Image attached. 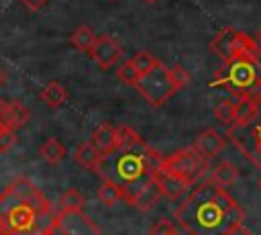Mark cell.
I'll use <instances>...</instances> for the list:
<instances>
[{"instance_id": "obj_24", "label": "cell", "mask_w": 261, "mask_h": 235, "mask_svg": "<svg viewBox=\"0 0 261 235\" xmlns=\"http://www.w3.org/2000/svg\"><path fill=\"white\" fill-rule=\"evenodd\" d=\"M139 69L135 67V63H133V59H126L124 63H120L118 65V69H116V78H118V82H122V84H126V86H135V82L139 80Z\"/></svg>"}, {"instance_id": "obj_8", "label": "cell", "mask_w": 261, "mask_h": 235, "mask_svg": "<svg viewBox=\"0 0 261 235\" xmlns=\"http://www.w3.org/2000/svg\"><path fill=\"white\" fill-rule=\"evenodd\" d=\"M49 235H100V231L84 210L59 208L53 215Z\"/></svg>"}, {"instance_id": "obj_12", "label": "cell", "mask_w": 261, "mask_h": 235, "mask_svg": "<svg viewBox=\"0 0 261 235\" xmlns=\"http://www.w3.org/2000/svg\"><path fill=\"white\" fill-rule=\"evenodd\" d=\"M0 119L4 123V127L8 129H18L29 121V108L18 102V100H10V102H2L0 108Z\"/></svg>"}, {"instance_id": "obj_21", "label": "cell", "mask_w": 261, "mask_h": 235, "mask_svg": "<svg viewBox=\"0 0 261 235\" xmlns=\"http://www.w3.org/2000/svg\"><path fill=\"white\" fill-rule=\"evenodd\" d=\"M96 39H98V35L94 33V29H92V27L82 25V27H77V29L73 31V35H71V45H73L77 51L90 53V49L94 47Z\"/></svg>"}, {"instance_id": "obj_32", "label": "cell", "mask_w": 261, "mask_h": 235, "mask_svg": "<svg viewBox=\"0 0 261 235\" xmlns=\"http://www.w3.org/2000/svg\"><path fill=\"white\" fill-rule=\"evenodd\" d=\"M2 129H4V123H2V119H0V131H2Z\"/></svg>"}, {"instance_id": "obj_30", "label": "cell", "mask_w": 261, "mask_h": 235, "mask_svg": "<svg viewBox=\"0 0 261 235\" xmlns=\"http://www.w3.org/2000/svg\"><path fill=\"white\" fill-rule=\"evenodd\" d=\"M255 41H257V43H259V47H261V29H259V31H257V35H255Z\"/></svg>"}, {"instance_id": "obj_10", "label": "cell", "mask_w": 261, "mask_h": 235, "mask_svg": "<svg viewBox=\"0 0 261 235\" xmlns=\"http://www.w3.org/2000/svg\"><path fill=\"white\" fill-rule=\"evenodd\" d=\"M224 145H226V139H224L218 131H214V129H204V131L194 139V143H192V147H194L198 153H202L206 159L216 157V155L224 149Z\"/></svg>"}, {"instance_id": "obj_7", "label": "cell", "mask_w": 261, "mask_h": 235, "mask_svg": "<svg viewBox=\"0 0 261 235\" xmlns=\"http://www.w3.org/2000/svg\"><path fill=\"white\" fill-rule=\"evenodd\" d=\"M161 168L169 170L171 174L179 176L181 180H186L190 186H194L196 182H200V178L208 172V159L198 153L192 145L186 147V149H179L175 151L173 155L169 157H163L161 159Z\"/></svg>"}, {"instance_id": "obj_13", "label": "cell", "mask_w": 261, "mask_h": 235, "mask_svg": "<svg viewBox=\"0 0 261 235\" xmlns=\"http://www.w3.org/2000/svg\"><path fill=\"white\" fill-rule=\"evenodd\" d=\"M94 145H96V149L102 153V155H108V153H112L116 147H118V137H116V127H112V125H100V127H96V131L92 133V139H90Z\"/></svg>"}, {"instance_id": "obj_1", "label": "cell", "mask_w": 261, "mask_h": 235, "mask_svg": "<svg viewBox=\"0 0 261 235\" xmlns=\"http://www.w3.org/2000/svg\"><path fill=\"white\" fill-rule=\"evenodd\" d=\"M243 219L241 204L210 178L196 182L175 206V221L188 235H230Z\"/></svg>"}, {"instance_id": "obj_9", "label": "cell", "mask_w": 261, "mask_h": 235, "mask_svg": "<svg viewBox=\"0 0 261 235\" xmlns=\"http://www.w3.org/2000/svg\"><path fill=\"white\" fill-rule=\"evenodd\" d=\"M122 47L116 39H112L110 35H100L94 43V47L90 49V57L98 63L100 69H108L112 67L118 59H120Z\"/></svg>"}, {"instance_id": "obj_16", "label": "cell", "mask_w": 261, "mask_h": 235, "mask_svg": "<svg viewBox=\"0 0 261 235\" xmlns=\"http://www.w3.org/2000/svg\"><path fill=\"white\" fill-rule=\"evenodd\" d=\"M65 155H67V149H65V145H63L57 137L45 139V141L41 143V147H39V157H41L43 161H47L49 166L61 163V161L65 159Z\"/></svg>"}, {"instance_id": "obj_23", "label": "cell", "mask_w": 261, "mask_h": 235, "mask_svg": "<svg viewBox=\"0 0 261 235\" xmlns=\"http://www.w3.org/2000/svg\"><path fill=\"white\" fill-rule=\"evenodd\" d=\"M234 100H228V98H222L214 104V116L216 121H220L222 125L226 127H232L234 125Z\"/></svg>"}, {"instance_id": "obj_3", "label": "cell", "mask_w": 261, "mask_h": 235, "mask_svg": "<svg viewBox=\"0 0 261 235\" xmlns=\"http://www.w3.org/2000/svg\"><path fill=\"white\" fill-rule=\"evenodd\" d=\"M161 155L151 149L145 141L135 145L116 147L112 153L102 155L96 174L102 180H112L124 190V202H130L133 196L157 176Z\"/></svg>"}, {"instance_id": "obj_26", "label": "cell", "mask_w": 261, "mask_h": 235, "mask_svg": "<svg viewBox=\"0 0 261 235\" xmlns=\"http://www.w3.org/2000/svg\"><path fill=\"white\" fill-rule=\"evenodd\" d=\"M149 235H179V233H177V227L171 219H159L153 223Z\"/></svg>"}, {"instance_id": "obj_17", "label": "cell", "mask_w": 261, "mask_h": 235, "mask_svg": "<svg viewBox=\"0 0 261 235\" xmlns=\"http://www.w3.org/2000/svg\"><path fill=\"white\" fill-rule=\"evenodd\" d=\"M73 159L77 161V166H82L84 170H90V172H96L100 159H102V153L96 149V145L92 141L88 143H80L75 153H73Z\"/></svg>"}, {"instance_id": "obj_22", "label": "cell", "mask_w": 261, "mask_h": 235, "mask_svg": "<svg viewBox=\"0 0 261 235\" xmlns=\"http://www.w3.org/2000/svg\"><path fill=\"white\" fill-rule=\"evenodd\" d=\"M86 206V198L84 194L77 190V188H67L61 192L59 196V208H65V210H84Z\"/></svg>"}, {"instance_id": "obj_2", "label": "cell", "mask_w": 261, "mask_h": 235, "mask_svg": "<svg viewBox=\"0 0 261 235\" xmlns=\"http://www.w3.org/2000/svg\"><path fill=\"white\" fill-rule=\"evenodd\" d=\"M53 215L49 198L24 176L0 194V235H49Z\"/></svg>"}, {"instance_id": "obj_20", "label": "cell", "mask_w": 261, "mask_h": 235, "mask_svg": "<svg viewBox=\"0 0 261 235\" xmlns=\"http://www.w3.org/2000/svg\"><path fill=\"white\" fill-rule=\"evenodd\" d=\"M98 198H100L102 204L114 206L116 202L124 200V190L116 182H112V180H102V184L98 188Z\"/></svg>"}, {"instance_id": "obj_25", "label": "cell", "mask_w": 261, "mask_h": 235, "mask_svg": "<svg viewBox=\"0 0 261 235\" xmlns=\"http://www.w3.org/2000/svg\"><path fill=\"white\" fill-rule=\"evenodd\" d=\"M133 63H135V67L139 69V74H145V72L153 69V67L159 63V59H155V57H153L151 53H147V51H139V53L133 55Z\"/></svg>"}, {"instance_id": "obj_5", "label": "cell", "mask_w": 261, "mask_h": 235, "mask_svg": "<svg viewBox=\"0 0 261 235\" xmlns=\"http://www.w3.org/2000/svg\"><path fill=\"white\" fill-rule=\"evenodd\" d=\"M190 82V76L179 67H169L165 63H157L153 69L139 76L135 82V90L153 106L165 104L175 92H179Z\"/></svg>"}, {"instance_id": "obj_6", "label": "cell", "mask_w": 261, "mask_h": 235, "mask_svg": "<svg viewBox=\"0 0 261 235\" xmlns=\"http://www.w3.org/2000/svg\"><path fill=\"white\" fill-rule=\"evenodd\" d=\"M210 51L218 55L222 61H230L241 57H259L261 47L253 37L226 27L214 35V39L210 41Z\"/></svg>"}, {"instance_id": "obj_35", "label": "cell", "mask_w": 261, "mask_h": 235, "mask_svg": "<svg viewBox=\"0 0 261 235\" xmlns=\"http://www.w3.org/2000/svg\"><path fill=\"white\" fill-rule=\"evenodd\" d=\"M0 108H2V102H0Z\"/></svg>"}, {"instance_id": "obj_31", "label": "cell", "mask_w": 261, "mask_h": 235, "mask_svg": "<svg viewBox=\"0 0 261 235\" xmlns=\"http://www.w3.org/2000/svg\"><path fill=\"white\" fill-rule=\"evenodd\" d=\"M4 84V76H2V72H0V86Z\"/></svg>"}, {"instance_id": "obj_33", "label": "cell", "mask_w": 261, "mask_h": 235, "mask_svg": "<svg viewBox=\"0 0 261 235\" xmlns=\"http://www.w3.org/2000/svg\"><path fill=\"white\" fill-rule=\"evenodd\" d=\"M143 2H155V0H143Z\"/></svg>"}, {"instance_id": "obj_29", "label": "cell", "mask_w": 261, "mask_h": 235, "mask_svg": "<svg viewBox=\"0 0 261 235\" xmlns=\"http://www.w3.org/2000/svg\"><path fill=\"white\" fill-rule=\"evenodd\" d=\"M230 235H253V233H251V231H247L243 225H239V227H237V229H234Z\"/></svg>"}, {"instance_id": "obj_28", "label": "cell", "mask_w": 261, "mask_h": 235, "mask_svg": "<svg viewBox=\"0 0 261 235\" xmlns=\"http://www.w3.org/2000/svg\"><path fill=\"white\" fill-rule=\"evenodd\" d=\"M29 10H41L49 0H20Z\"/></svg>"}, {"instance_id": "obj_18", "label": "cell", "mask_w": 261, "mask_h": 235, "mask_svg": "<svg viewBox=\"0 0 261 235\" xmlns=\"http://www.w3.org/2000/svg\"><path fill=\"white\" fill-rule=\"evenodd\" d=\"M208 178H210L214 184H218V186H222V188H228V186H232V184L239 180V170H237L230 161H220V163H216V166L208 172Z\"/></svg>"}, {"instance_id": "obj_14", "label": "cell", "mask_w": 261, "mask_h": 235, "mask_svg": "<svg viewBox=\"0 0 261 235\" xmlns=\"http://www.w3.org/2000/svg\"><path fill=\"white\" fill-rule=\"evenodd\" d=\"M159 196H163V194H161V188H159V184H157V176H155L149 184H145V186L133 196V200H130L128 204L135 206V208H139V210H149L151 206L157 204Z\"/></svg>"}, {"instance_id": "obj_15", "label": "cell", "mask_w": 261, "mask_h": 235, "mask_svg": "<svg viewBox=\"0 0 261 235\" xmlns=\"http://www.w3.org/2000/svg\"><path fill=\"white\" fill-rule=\"evenodd\" d=\"M232 110H234V125L249 127L259 114V104L253 98H239V100H234Z\"/></svg>"}, {"instance_id": "obj_27", "label": "cell", "mask_w": 261, "mask_h": 235, "mask_svg": "<svg viewBox=\"0 0 261 235\" xmlns=\"http://www.w3.org/2000/svg\"><path fill=\"white\" fill-rule=\"evenodd\" d=\"M14 145H16V133H14V129L4 127L0 131V153H8Z\"/></svg>"}, {"instance_id": "obj_11", "label": "cell", "mask_w": 261, "mask_h": 235, "mask_svg": "<svg viewBox=\"0 0 261 235\" xmlns=\"http://www.w3.org/2000/svg\"><path fill=\"white\" fill-rule=\"evenodd\" d=\"M157 184H159V188H161V194L165 196V198H177V196H181V194H186L192 186L186 182V180H181L179 176H175V174H171L169 170H165V168H161V163H159V168H157Z\"/></svg>"}, {"instance_id": "obj_4", "label": "cell", "mask_w": 261, "mask_h": 235, "mask_svg": "<svg viewBox=\"0 0 261 235\" xmlns=\"http://www.w3.org/2000/svg\"><path fill=\"white\" fill-rule=\"evenodd\" d=\"M212 88H220L239 98H253L261 104V63L259 57H241L224 61L210 82Z\"/></svg>"}, {"instance_id": "obj_34", "label": "cell", "mask_w": 261, "mask_h": 235, "mask_svg": "<svg viewBox=\"0 0 261 235\" xmlns=\"http://www.w3.org/2000/svg\"><path fill=\"white\" fill-rule=\"evenodd\" d=\"M259 186H261V178H259Z\"/></svg>"}, {"instance_id": "obj_19", "label": "cell", "mask_w": 261, "mask_h": 235, "mask_svg": "<svg viewBox=\"0 0 261 235\" xmlns=\"http://www.w3.org/2000/svg\"><path fill=\"white\" fill-rule=\"evenodd\" d=\"M41 100H43L47 106L57 108V106H61V104L67 100V90H65V86H61L59 82H49V84L41 90Z\"/></svg>"}]
</instances>
